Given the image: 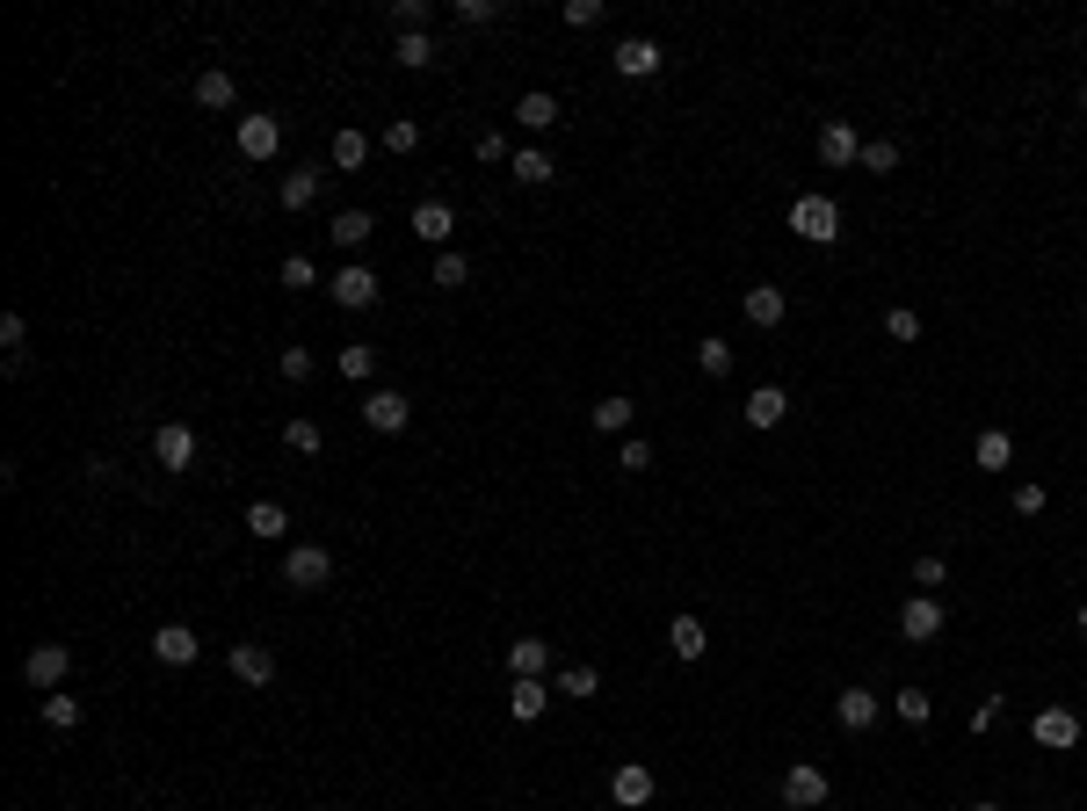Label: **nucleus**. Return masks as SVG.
<instances>
[{"label":"nucleus","mask_w":1087,"mask_h":811,"mask_svg":"<svg viewBox=\"0 0 1087 811\" xmlns=\"http://www.w3.org/2000/svg\"><path fill=\"white\" fill-rule=\"evenodd\" d=\"M232 673H240L247 689H269L276 681V653L269 645H232Z\"/></svg>","instance_id":"nucleus-21"},{"label":"nucleus","mask_w":1087,"mask_h":811,"mask_svg":"<svg viewBox=\"0 0 1087 811\" xmlns=\"http://www.w3.org/2000/svg\"><path fill=\"white\" fill-rule=\"evenodd\" d=\"M884 333H892V341H921V311H884Z\"/></svg>","instance_id":"nucleus-45"},{"label":"nucleus","mask_w":1087,"mask_h":811,"mask_svg":"<svg viewBox=\"0 0 1087 811\" xmlns=\"http://www.w3.org/2000/svg\"><path fill=\"white\" fill-rule=\"evenodd\" d=\"M1001 710H1008V703H1001V695H986V703H979V710H971V732H993V725H1001Z\"/></svg>","instance_id":"nucleus-50"},{"label":"nucleus","mask_w":1087,"mask_h":811,"mask_svg":"<svg viewBox=\"0 0 1087 811\" xmlns=\"http://www.w3.org/2000/svg\"><path fill=\"white\" fill-rule=\"evenodd\" d=\"M609 797H617V811H645V804H653V768H639V760H617Z\"/></svg>","instance_id":"nucleus-8"},{"label":"nucleus","mask_w":1087,"mask_h":811,"mask_svg":"<svg viewBox=\"0 0 1087 811\" xmlns=\"http://www.w3.org/2000/svg\"><path fill=\"white\" fill-rule=\"evenodd\" d=\"M319 182H327V167H291L276 182V204L283 210H312V204H319Z\"/></svg>","instance_id":"nucleus-17"},{"label":"nucleus","mask_w":1087,"mask_h":811,"mask_svg":"<svg viewBox=\"0 0 1087 811\" xmlns=\"http://www.w3.org/2000/svg\"><path fill=\"white\" fill-rule=\"evenodd\" d=\"M892 717H899V725H914V732H921V725L935 717V695H928V689H899V695H892Z\"/></svg>","instance_id":"nucleus-31"},{"label":"nucleus","mask_w":1087,"mask_h":811,"mask_svg":"<svg viewBox=\"0 0 1087 811\" xmlns=\"http://www.w3.org/2000/svg\"><path fill=\"white\" fill-rule=\"evenodd\" d=\"M283 580H291L297 594L327 588V580H334V551H327V544H297V551L283 558Z\"/></svg>","instance_id":"nucleus-3"},{"label":"nucleus","mask_w":1087,"mask_h":811,"mask_svg":"<svg viewBox=\"0 0 1087 811\" xmlns=\"http://www.w3.org/2000/svg\"><path fill=\"white\" fill-rule=\"evenodd\" d=\"M276 370H283L291 384H305V377H312V348H283V355H276Z\"/></svg>","instance_id":"nucleus-46"},{"label":"nucleus","mask_w":1087,"mask_h":811,"mask_svg":"<svg viewBox=\"0 0 1087 811\" xmlns=\"http://www.w3.org/2000/svg\"><path fill=\"white\" fill-rule=\"evenodd\" d=\"M247 536H261V544L291 536V515H283V501H254V507H247Z\"/></svg>","instance_id":"nucleus-27"},{"label":"nucleus","mask_w":1087,"mask_h":811,"mask_svg":"<svg viewBox=\"0 0 1087 811\" xmlns=\"http://www.w3.org/2000/svg\"><path fill=\"white\" fill-rule=\"evenodd\" d=\"M740 311H747V327H783V291L776 283H754V291L740 297Z\"/></svg>","instance_id":"nucleus-24"},{"label":"nucleus","mask_w":1087,"mask_h":811,"mask_svg":"<svg viewBox=\"0 0 1087 811\" xmlns=\"http://www.w3.org/2000/svg\"><path fill=\"white\" fill-rule=\"evenodd\" d=\"M1044 501H1052L1044 485H1015V515H1044Z\"/></svg>","instance_id":"nucleus-52"},{"label":"nucleus","mask_w":1087,"mask_h":811,"mask_svg":"<svg viewBox=\"0 0 1087 811\" xmlns=\"http://www.w3.org/2000/svg\"><path fill=\"white\" fill-rule=\"evenodd\" d=\"M501 15V0H457V22H493Z\"/></svg>","instance_id":"nucleus-49"},{"label":"nucleus","mask_w":1087,"mask_h":811,"mask_svg":"<svg viewBox=\"0 0 1087 811\" xmlns=\"http://www.w3.org/2000/svg\"><path fill=\"white\" fill-rule=\"evenodd\" d=\"M704 645H710V631H704L696 616H674V623H667V653H674V659H704Z\"/></svg>","instance_id":"nucleus-26"},{"label":"nucleus","mask_w":1087,"mask_h":811,"mask_svg":"<svg viewBox=\"0 0 1087 811\" xmlns=\"http://www.w3.org/2000/svg\"><path fill=\"white\" fill-rule=\"evenodd\" d=\"M791 232L812 240V246H834L841 240V204H834V196H797L791 204Z\"/></svg>","instance_id":"nucleus-1"},{"label":"nucleus","mask_w":1087,"mask_h":811,"mask_svg":"<svg viewBox=\"0 0 1087 811\" xmlns=\"http://www.w3.org/2000/svg\"><path fill=\"white\" fill-rule=\"evenodd\" d=\"M965 811H1001V804H965Z\"/></svg>","instance_id":"nucleus-54"},{"label":"nucleus","mask_w":1087,"mask_h":811,"mask_svg":"<svg viewBox=\"0 0 1087 811\" xmlns=\"http://www.w3.org/2000/svg\"><path fill=\"white\" fill-rule=\"evenodd\" d=\"M370 232H378V224H370V210H334V246H362Z\"/></svg>","instance_id":"nucleus-34"},{"label":"nucleus","mask_w":1087,"mask_h":811,"mask_svg":"<svg viewBox=\"0 0 1087 811\" xmlns=\"http://www.w3.org/2000/svg\"><path fill=\"white\" fill-rule=\"evenodd\" d=\"M508 174H515L522 189H544V182H558V167H552V153H544V145H522V153L508 160Z\"/></svg>","instance_id":"nucleus-23"},{"label":"nucleus","mask_w":1087,"mask_h":811,"mask_svg":"<svg viewBox=\"0 0 1087 811\" xmlns=\"http://www.w3.org/2000/svg\"><path fill=\"white\" fill-rule=\"evenodd\" d=\"M435 58H443V52H435V36H428V30H406V36H392V66H406V73H428Z\"/></svg>","instance_id":"nucleus-22"},{"label":"nucleus","mask_w":1087,"mask_h":811,"mask_svg":"<svg viewBox=\"0 0 1087 811\" xmlns=\"http://www.w3.org/2000/svg\"><path fill=\"white\" fill-rule=\"evenodd\" d=\"M1080 638H1087V609H1080Z\"/></svg>","instance_id":"nucleus-55"},{"label":"nucleus","mask_w":1087,"mask_h":811,"mask_svg":"<svg viewBox=\"0 0 1087 811\" xmlns=\"http://www.w3.org/2000/svg\"><path fill=\"white\" fill-rule=\"evenodd\" d=\"M515 123H522V131H558V123H566V109H558V95L530 87V95L515 102Z\"/></svg>","instance_id":"nucleus-19"},{"label":"nucleus","mask_w":1087,"mask_h":811,"mask_svg":"<svg viewBox=\"0 0 1087 811\" xmlns=\"http://www.w3.org/2000/svg\"><path fill=\"white\" fill-rule=\"evenodd\" d=\"M276 276H283V291H319V268H312L305 254H291V261L276 268Z\"/></svg>","instance_id":"nucleus-41"},{"label":"nucleus","mask_w":1087,"mask_h":811,"mask_svg":"<svg viewBox=\"0 0 1087 811\" xmlns=\"http://www.w3.org/2000/svg\"><path fill=\"white\" fill-rule=\"evenodd\" d=\"M617 464H623V471H645V464H653V442H639V435H631V442H623V457H617Z\"/></svg>","instance_id":"nucleus-51"},{"label":"nucleus","mask_w":1087,"mask_h":811,"mask_svg":"<svg viewBox=\"0 0 1087 811\" xmlns=\"http://www.w3.org/2000/svg\"><path fill=\"white\" fill-rule=\"evenodd\" d=\"M943 580H949V566H943V558H914V594H935V588H943Z\"/></svg>","instance_id":"nucleus-42"},{"label":"nucleus","mask_w":1087,"mask_h":811,"mask_svg":"<svg viewBox=\"0 0 1087 811\" xmlns=\"http://www.w3.org/2000/svg\"><path fill=\"white\" fill-rule=\"evenodd\" d=\"M36 710H44V725H52V732H73V725H80V703H73V695H36Z\"/></svg>","instance_id":"nucleus-36"},{"label":"nucleus","mask_w":1087,"mask_h":811,"mask_svg":"<svg viewBox=\"0 0 1087 811\" xmlns=\"http://www.w3.org/2000/svg\"><path fill=\"white\" fill-rule=\"evenodd\" d=\"M1080 109H1087V87H1080Z\"/></svg>","instance_id":"nucleus-56"},{"label":"nucleus","mask_w":1087,"mask_h":811,"mask_svg":"<svg viewBox=\"0 0 1087 811\" xmlns=\"http://www.w3.org/2000/svg\"><path fill=\"white\" fill-rule=\"evenodd\" d=\"M609 66H617L623 80H653V73H660V44H653V36H623L617 52H609Z\"/></svg>","instance_id":"nucleus-9"},{"label":"nucleus","mask_w":1087,"mask_h":811,"mask_svg":"<svg viewBox=\"0 0 1087 811\" xmlns=\"http://www.w3.org/2000/svg\"><path fill=\"white\" fill-rule=\"evenodd\" d=\"M327 291H334V305H341V311H370V305H378V276H370V268H334Z\"/></svg>","instance_id":"nucleus-11"},{"label":"nucleus","mask_w":1087,"mask_h":811,"mask_svg":"<svg viewBox=\"0 0 1087 811\" xmlns=\"http://www.w3.org/2000/svg\"><path fill=\"white\" fill-rule=\"evenodd\" d=\"M334 370H341V377H356V384H362V377H370V370H378V348H370V341H348V348H341V355H334Z\"/></svg>","instance_id":"nucleus-35"},{"label":"nucleus","mask_w":1087,"mask_h":811,"mask_svg":"<svg viewBox=\"0 0 1087 811\" xmlns=\"http://www.w3.org/2000/svg\"><path fill=\"white\" fill-rule=\"evenodd\" d=\"M22 341H30V327H22V311H8L0 319V348H15V363H22Z\"/></svg>","instance_id":"nucleus-48"},{"label":"nucleus","mask_w":1087,"mask_h":811,"mask_svg":"<svg viewBox=\"0 0 1087 811\" xmlns=\"http://www.w3.org/2000/svg\"><path fill=\"white\" fill-rule=\"evenodd\" d=\"M696 363H704V377H732V341H696Z\"/></svg>","instance_id":"nucleus-38"},{"label":"nucleus","mask_w":1087,"mask_h":811,"mask_svg":"<svg viewBox=\"0 0 1087 811\" xmlns=\"http://www.w3.org/2000/svg\"><path fill=\"white\" fill-rule=\"evenodd\" d=\"M595 689H602V673H595V667H558V689L552 695H573V703H580V695H595Z\"/></svg>","instance_id":"nucleus-39"},{"label":"nucleus","mask_w":1087,"mask_h":811,"mask_svg":"<svg viewBox=\"0 0 1087 811\" xmlns=\"http://www.w3.org/2000/svg\"><path fill=\"white\" fill-rule=\"evenodd\" d=\"M384 153H392V160H406V153H421V123L414 117H392V123H384Z\"/></svg>","instance_id":"nucleus-32"},{"label":"nucleus","mask_w":1087,"mask_h":811,"mask_svg":"<svg viewBox=\"0 0 1087 811\" xmlns=\"http://www.w3.org/2000/svg\"><path fill=\"white\" fill-rule=\"evenodd\" d=\"M1030 739L1044 746V754H1066V746H1080V717H1073L1066 703H1052V710H1036L1030 717Z\"/></svg>","instance_id":"nucleus-4"},{"label":"nucleus","mask_w":1087,"mask_h":811,"mask_svg":"<svg viewBox=\"0 0 1087 811\" xmlns=\"http://www.w3.org/2000/svg\"><path fill=\"white\" fill-rule=\"evenodd\" d=\"M414 232L435 246V254H443V246H449V232H457V210H449L443 196H428V204H414Z\"/></svg>","instance_id":"nucleus-18"},{"label":"nucleus","mask_w":1087,"mask_h":811,"mask_svg":"<svg viewBox=\"0 0 1087 811\" xmlns=\"http://www.w3.org/2000/svg\"><path fill=\"white\" fill-rule=\"evenodd\" d=\"M196 653H204V638H196L189 623H160L153 631V659L160 667H196Z\"/></svg>","instance_id":"nucleus-7"},{"label":"nucleus","mask_w":1087,"mask_h":811,"mask_svg":"<svg viewBox=\"0 0 1087 811\" xmlns=\"http://www.w3.org/2000/svg\"><path fill=\"white\" fill-rule=\"evenodd\" d=\"M544 667H552V645H544V638H515V645H508V673H515V681H522V673L544 681Z\"/></svg>","instance_id":"nucleus-28"},{"label":"nucleus","mask_w":1087,"mask_h":811,"mask_svg":"<svg viewBox=\"0 0 1087 811\" xmlns=\"http://www.w3.org/2000/svg\"><path fill=\"white\" fill-rule=\"evenodd\" d=\"M479 160L493 167V160H515V153H508V139H501V131H486V139H479Z\"/></svg>","instance_id":"nucleus-53"},{"label":"nucleus","mask_w":1087,"mask_h":811,"mask_svg":"<svg viewBox=\"0 0 1087 811\" xmlns=\"http://www.w3.org/2000/svg\"><path fill=\"white\" fill-rule=\"evenodd\" d=\"M196 102H204V109H232V102H240V87H232V73H225V66H210L204 80H196Z\"/></svg>","instance_id":"nucleus-29"},{"label":"nucleus","mask_w":1087,"mask_h":811,"mask_svg":"<svg viewBox=\"0 0 1087 811\" xmlns=\"http://www.w3.org/2000/svg\"><path fill=\"white\" fill-rule=\"evenodd\" d=\"M392 22H399V36H406V30H428V0H392Z\"/></svg>","instance_id":"nucleus-44"},{"label":"nucleus","mask_w":1087,"mask_h":811,"mask_svg":"<svg viewBox=\"0 0 1087 811\" xmlns=\"http://www.w3.org/2000/svg\"><path fill=\"white\" fill-rule=\"evenodd\" d=\"M414 420V406H406V392H370L362 398V428H378V435H399Z\"/></svg>","instance_id":"nucleus-10"},{"label":"nucleus","mask_w":1087,"mask_h":811,"mask_svg":"<svg viewBox=\"0 0 1087 811\" xmlns=\"http://www.w3.org/2000/svg\"><path fill=\"white\" fill-rule=\"evenodd\" d=\"M834 717H841V732H870L884 717V703L870 689H841V695H834Z\"/></svg>","instance_id":"nucleus-16"},{"label":"nucleus","mask_w":1087,"mask_h":811,"mask_svg":"<svg viewBox=\"0 0 1087 811\" xmlns=\"http://www.w3.org/2000/svg\"><path fill=\"white\" fill-rule=\"evenodd\" d=\"M819 160H827V167H856V160H863V139H856V123H819Z\"/></svg>","instance_id":"nucleus-14"},{"label":"nucleus","mask_w":1087,"mask_h":811,"mask_svg":"<svg viewBox=\"0 0 1087 811\" xmlns=\"http://www.w3.org/2000/svg\"><path fill=\"white\" fill-rule=\"evenodd\" d=\"M471 283V261L457 254V246H443V254H435V291H465Z\"/></svg>","instance_id":"nucleus-33"},{"label":"nucleus","mask_w":1087,"mask_h":811,"mask_svg":"<svg viewBox=\"0 0 1087 811\" xmlns=\"http://www.w3.org/2000/svg\"><path fill=\"white\" fill-rule=\"evenodd\" d=\"M153 464H160V471H189V464H196V428H182V420H160V428H153Z\"/></svg>","instance_id":"nucleus-5"},{"label":"nucleus","mask_w":1087,"mask_h":811,"mask_svg":"<svg viewBox=\"0 0 1087 811\" xmlns=\"http://www.w3.org/2000/svg\"><path fill=\"white\" fill-rule=\"evenodd\" d=\"M783 414H791V392H783V384H754V392H747V428H776Z\"/></svg>","instance_id":"nucleus-20"},{"label":"nucleus","mask_w":1087,"mask_h":811,"mask_svg":"<svg viewBox=\"0 0 1087 811\" xmlns=\"http://www.w3.org/2000/svg\"><path fill=\"white\" fill-rule=\"evenodd\" d=\"M240 153L247 160H276L283 153V117H240Z\"/></svg>","instance_id":"nucleus-13"},{"label":"nucleus","mask_w":1087,"mask_h":811,"mask_svg":"<svg viewBox=\"0 0 1087 811\" xmlns=\"http://www.w3.org/2000/svg\"><path fill=\"white\" fill-rule=\"evenodd\" d=\"M783 804H791V811H819V804H827V776H819L812 760H797L791 776H783Z\"/></svg>","instance_id":"nucleus-12"},{"label":"nucleus","mask_w":1087,"mask_h":811,"mask_svg":"<svg viewBox=\"0 0 1087 811\" xmlns=\"http://www.w3.org/2000/svg\"><path fill=\"white\" fill-rule=\"evenodd\" d=\"M362 160H370V139H362V131H334V167L356 174Z\"/></svg>","instance_id":"nucleus-37"},{"label":"nucleus","mask_w":1087,"mask_h":811,"mask_svg":"<svg viewBox=\"0 0 1087 811\" xmlns=\"http://www.w3.org/2000/svg\"><path fill=\"white\" fill-rule=\"evenodd\" d=\"M544 710H552V689H544L536 673H522V681H508V717H515V725H536Z\"/></svg>","instance_id":"nucleus-15"},{"label":"nucleus","mask_w":1087,"mask_h":811,"mask_svg":"<svg viewBox=\"0 0 1087 811\" xmlns=\"http://www.w3.org/2000/svg\"><path fill=\"white\" fill-rule=\"evenodd\" d=\"M856 167H863V174H899V145H892V139H870Z\"/></svg>","instance_id":"nucleus-40"},{"label":"nucleus","mask_w":1087,"mask_h":811,"mask_svg":"<svg viewBox=\"0 0 1087 811\" xmlns=\"http://www.w3.org/2000/svg\"><path fill=\"white\" fill-rule=\"evenodd\" d=\"M971 464H979V471H1008V464H1015V435H1008V428H986L979 442H971Z\"/></svg>","instance_id":"nucleus-25"},{"label":"nucleus","mask_w":1087,"mask_h":811,"mask_svg":"<svg viewBox=\"0 0 1087 811\" xmlns=\"http://www.w3.org/2000/svg\"><path fill=\"white\" fill-rule=\"evenodd\" d=\"M566 22L573 30H595V22H602V0H566Z\"/></svg>","instance_id":"nucleus-47"},{"label":"nucleus","mask_w":1087,"mask_h":811,"mask_svg":"<svg viewBox=\"0 0 1087 811\" xmlns=\"http://www.w3.org/2000/svg\"><path fill=\"white\" fill-rule=\"evenodd\" d=\"M631 414H639V406H631L623 392H609V398H595V414H587V420H595L602 435H623V428H631Z\"/></svg>","instance_id":"nucleus-30"},{"label":"nucleus","mask_w":1087,"mask_h":811,"mask_svg":"<svg viewBox=\"0 0 1087 811\" xmlns=\"http://www.w3.org/2000/svg\"><path fill=\"white\" fill-rule=\"evenodd\" d=\"M73 673V645H58V638H44V645H30V659H22V681H30L36 695H52L58 681Z\"/></svg>","instance_id":"nucleus-2"},{"label":"nucleus","mask_w":1087,"mask_h":811,"mask_svg":"<svg viewBox=\"0 0 1087 811\" xmlns=\"http://www.w3.org/2000/svg\"><path fill=\"white\" fill-rule=\"evenodd\" d=\"M899 638L935 645L943 638V602H935V594H906V609H899Z\"/></svg>","instance_id":"nucleus-6"},{"label":"nucleus","mask_w":1087,"mask_h":811,"mask_svg":"<svg viewBox=\"0 0 1087 811\" xmlns=\"http://www.w3.org/2000/svg\"><path fill=\"white\" fill-rule=\"evenodd\" d=\"M283 442H291L297 457H319V420H291V428H283Z\"/></svg>","instance_id":"nucleus-43"}]
</instances>
